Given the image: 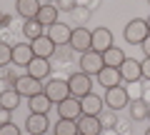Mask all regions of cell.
Wrapping results in <instances>:
<instances>
[{
    "label": "cell",
    "mask_w": 150,
    "mask_h": 135,
    "mask_svg": "<svg viewBox=\"0 0 150 135\" xmlns=\"http://www.w3.org/2000/svg\"><path fill=\"white\" fill-rule=\"evenodd\" d=\"M23 35H25L28 40H35V38H40V35H45V28L40 25L35 18H33V20H23Z\"/></svg>",
    "instance_id": "cell-25"
},
{
    "label": "cell",
    "mask_w": 150,
    "mask_h": 135,
    "mask_svg": "<svg viewBox=\"0 0 150 135\" xmlns=\"http://www.w3.org/2000/svg\"><path fill=\"white\" fill-rule=\"evenodd\" d=\"M43 93L53 100L55 105L60 103V100H65V98H70V85L65 78H48V83H45Z\"/></svg>",
    "instance_id": "cell-4"
},
{
    "label": "cell",
    "mask_w": 150,
    "mask_h": 135,
    "mask_svg": "<svg viewBox=\"0 0 150 135\" xmlns=\"http://www.w3.org/2000/svg\"><path fill=\"white\" fill-rule=\"evenodd\" d=\"M55 110H58L60 118L65 120H78L83 115V105H80V98H65V100H60L58 105H55Z\"/></svg>",
    "instance_id": "cell-7"
},
{
    "label": "cell",
    "mask_w": 150,
    "mask_h": 135,
    "mask_svg": "<svg viewBox=\"0 0 150 135\" xmlns=\"http://www.w3.org/2000/svg\"><path fill=\"white\" fill-rule=\"evenodd\" d=\"M35 58V53H33L30 43H15L13 45V65H18V68H28V63Z\"/></svg>",
    "instance_id": "cell-15"
},
{
    "label": "cell",
    "mask_w": 150,
    "mask_h": 135,
    "mask_svg": "<svg viewBox=\"0 0 150 135\" xmlns=\"http://www.w3.org/2000/svg\"><path fill=\"white\" fill-rule=\"evenodd\" d=\"M13 88H15V90L20 93L23 98H33V95H38V93H43L45 83H43V80H38V78H33V75H28V73H25V75H20V78L15 80V85H13Z\"/></svg>",
    "instance_id": "cell-5"
},
{
    "label": "cell",
    "mask_w": 150,
    "mask_h": 135,
    "mask_svg": "<svg viewBox=\"0 0 150 135\" xmlns=\"http://www.w3.org/2000/svg\"><path fill=\"white\" fill-rule=\"evenodd\" d=\"M0 18H3V13H0Z\"/></svg>",
    "instance_id": "cell-42"
},
{
    "label": "cell",
    "mask_w": 150,
    "mask_h": 135,
    "mask_svg": "<svg viewBox=\"0 0 150 135\" xmlns=\"http://www.w3.org/2000/svg\"><path fill=\"white\" fill-rule=\"evenodd\" d=\"M93 45V33L88 30V28H73V35H70V48H73V53H88V50Z\"/></svg>",
    "instance_id": "cell-6"
},
{
    "label": "cell",
    "mask_w": 150,
    "mask_h": 135,
    "mask_svg": "<svg viewBox=\"0 0 150 135\" xmlns=\"http://www.w3.org/2000/svg\"><path fill=\"white\" fill-rule=\"evenodd\" d=\"M140 48H143V53H145V58H150V35H148V38L143 40V43H140Z\"/></svg>",
    "instance_id": "cell-38"
},
{
    "label": "cell",
    "mask_w": 150,
    "mask_h": 135,
    "mask_svg": "<svg viewBox=\"0 0 150 135\" xmlns=\"http://www.w3.org/2000/svg\"><path fill=\"white\" fill-rule=\"evenodd\" d=\"M145 23H148V30H150V15H148V18H145Z\"/></svg>",
    "instance_id": "cell-39"
},
{
    "label": "cell",
    "mask_w": 150,
    "mask_h": 135,
    "mask_svg": "<svg viewBox=\"0 0 150 135\" xmlns=\"http://www.w3.org/2000/svg\"><path fill=\"white\" fill-rule=\"evenodd\" d=\"M120 75H123L125 83H135V80H143V70H140V63L133 58H125V63L118 68Z\"/></svg>",
    "instance_id": "cell-16"
},
{
    "label": "cell",
    "mask_w": 150,
    "mask_h": 135,
    "mask_svg": "<svg viewBox=\"0 0 150 135\" xmlns=\"http://www.w3.org/2000/svg\"><path fill=\"white\" fill-rule=\"evenodd\" d=\"M45 35H48L50 40H53L55 45H70V35H73V28L68 25V23H55V25H50V28H45Z\"/></svg>",
    "instance_id": "cell-8"
},
{
    "label": "cell",
    "mask_w": 150,
    "mask_h": 135,
    "mask_svg": "<svg viewBox=\"0 0 150 135\" xmlns=\"http://www.w3.org/2000/svg\"><path fill=\"white\" fill-rule=\"evenodd\" d=\"M148 35H150V30H148V23H145L143 18H133V20L125 25V30H123L125 43H130V45H140Z\"/></svg>",
    "instance_id": "cell-1"
},
{
    "label": "cell",
    "mask_w": 150,
    "mask_h": 135,
    "mask_svg": "<svg viewBox=\"0 0 150 135\" xmlns=\"http://www.w3.org/2000/svg\"><path fill=\"white\" fill-rule=\"evenodd\" d=\"M45 3H55V0H45Z\"/></svg>",
    "instance_id": "cell-41"
},
{
    "label": "cell",
    "mask_w": 150,
    "mask_h": 135,
    "mask_svg": "<svg viewBox=\"0 0 150 135\" xmlns=\"http://www.w3.org/2000/svg\"><path fill=\"white\" fill-rule=\"evenodd\" d=\"M98 118H100L103 130H112L115 125H118V115H115V110H110V108H105L100 115H98Z\"/></svg>",
    "instance_id": "cell-27"
},
{
    "label": "cell",
    "mask_w": 150,
    "mask_h": 135,
    "mask_svg": "<svg viewBox=\"0 0 150 135\" xmlns=\"http://www.w3.org/2000/svg\"><path fill=\"white\" fill-rule=\"evenodd\" d=\"M148 118H150V115H148Z\"/></svg>",
    "instance_id": "cell-44"
},
{
    "label": "cell",
    "mask_w": 150,
    "mask_h": 135,
    "mask_svg": "<svg viewBox=\"0 0 150 135\" xmlns=\"http://www.w3.org/2000/svg\"><path fill=\"white\" fill-rule=\"evenodd\" d=\"M78 135H83V133H78Z\"/></svg>",
    "instance_id": "cell-43"
},
{
    "label": "cell",
    "mask_w": 150,
    "mask_h": 135,
    "mask_svg": "<svg viewBox=\"0 0 150 135\" xmlns=\"http://www.w3.org/2000/svg\"><path fill=\"white\" fill-rule=\"evenodd\" d=\"M68 85H70V95L73 98H85V95L93 93V75L78 70L68 78Z\"/></svg>",
    "instance_id": "cell-2"
},
{
    "label": "cell",
    "mask_w": 150,
    "mask_h": 135,
    "mask_svg": "<svg viewBox=\"0 0 150 135\" xmlns=\"http://www.w3.org/2000/svg\"><path fill=\"white\" fill-rule=\"evenodd\" d=\"M8 123H13V110L0 108V125H8Z\"/></svg>",
    "instance_id": "cell-34"
},
{
    "label": "cell",
    "mask_w": 150,
    "mask_h": 135,
    "mask_svg": "<svg viewBox=\"0 0 150 135\" xmlns=\"http://www.w3.org/2000/svg\"><path fill=\"white\" fill-rule=\"evenodd\" d=\"M148 3H150V0H148Z\"/></svg>",
    "instance_id": "cell-45"
},
{
    "label": "cell",
    "mask_w": 150,
    "mask_h": 135,
    "mask_svg": "<svg viewBox=\"0 0 150 135\" xmlns=\"http://www.w3.org/2000/svg\"><path fill=\"white\" fill-rule=\"evenodd\" d=\"M55 8L63 13H73L78 8V0H55Z\"/></svg>",
    "instance_id": "cell-31"
},
{
    "label": "cell",
    "mask_w": 150,
    "mask_h": 135,
    "mask_svg": "<svg viewBox=\"0 0 150 135\" xmlns=\"http://www.w3.org/2000/svg\"><path fill=\"white\" fill-rule=\"evenodd\" d=\"M70 15H73V18H75V23H78L75 28H83V23L90 18V10H88V8H80V5H78L73 13H70Z\"/></svg>",
    "instance_id": "cell-30"
},
{
    "label": "cell",
    "mask_w": 150,
    "mask_h": 135,
    "mask_svg": "<svg viewBox=\"0 0 150 135\" xmlns=\"http://www.w3.org/2000/svg\"><path fill=\"white\" fill-rule=\"evenodd\" d=\"M125 58H128V55H125L120 48H115V45H112L110 50H105V53H103V63H105L108 68H120V65L125 63Z\"/></svg>",
    "instance_id": "cell-23"
},
{
    "label": "cell",
    "mask_w": 150,
    "mask_h": 135,
    "mask_svg": "<svg viewBox=\"0 0 150 135\" xmlns=\"http://www.w3.org/2000/svg\"><path fill=\"white\" fill-rule=\"evenodd\" d=\"M75 123H78V133H83V135H100L103 133V125H100L98 115H80Z\"/></svg>",
    "instance_id": "cell-14"
},
{
    "label": "cell",
    "mask_w": 150,
    "mask_h": 135,
    "mask_svg": "<svg viewBox=\"0 0 150 135\" xmlns=\"http://www.w3.org/2000/svg\"><path fill=\"white\" fill-rule=\"evenodd\" d=\"M140 70H143V80L150 83V58H145L143 63H140Z\"/></svg>",
    "instance_id": "cell-35"
},
{
    "label": "cell",
    "mask_w": 150,
    "mask_h": 135,
    "mask_svg": "<svg viewBox=\"0 0 150 135\" xmlns=\"http://www.w3.org/2000/svg\"><path fill=\"white\" fill-rule=\"evenodd\" d=\"M20 100H23V95L15 90V88H5V90L0 93V108L18 110V108H20Z\"/></svg>",
    "instance_id": "cell-22"
},
{
    "label": "cell",
    "mask_w": 150,
    "mask_h": 135,
    "mask_svg": "<svg viewBox=\"0 0 150 135\" xmlns=\"http://www.w3.org/2000/svg\"><path fill=\"white\" fill-rule=\"evenodd\" d=\"M10 63H13V45L0 43V68H5Z\"/></svg>",
    "instance_id": "cell-28"
},
{
    "label": "cell",
    "mask_w": 150,
    "mask_h": 135,
    "mask_svg": "<svg viewBox=\"0 0 150 135\" xmlns=\"http://www.w3.org/2000/svg\"><path fill=\"white\" fill-rule=\"evenodd\" d=\"M0 135H23V133L15 123H8V125H0Z\"/></svg>",
    "instance_id": "cell-32"
},
{
    "label": "cell",
    "mask_w": 150,
    "mask_h": 135,
    "mask_svg": "<svg viewBox=\"0 0 150 135\" xmlns=\"http://www.w3.org/2000/svg\"><path fill=\"white\" fill-rule=\"evenodd\" d=\"M50 70H53V65H50L48 58H33L30 63H28V75L38 78V80H48Z\"/></svg>",
    "instance_id": "cell-12"
},
{
    "label": "cell",
    "mask_w": 150,
    "mask_h": 135,
    "mask_svg": "<svg viewBox=\"0 0 150 135\" xmlns=\"http://www.w3.org/2000/svg\"><path fill=\"white\" fill-rule=\"evenodd\" d=\"M95 53H105V50L112 48V33L108 28H95L93 30V45H90Z\"/></svg>",
    "instance_id": "cell-13"
},
{
    "label": "cell",
    "mask_w": 150,
    "mask_h": 135,
    "mask_svg": "<svg viewBox=\"0 0 150 135\" xmlns=\"http://www.w3.org/2000/svg\"><path fill=\"white\" fill-rule=\"evenodd\" d=\"M80 105H83V115H100L105 110V100L100 95H95V93L80 98Z\"/></svg>",
    "instance_id": "cell-17"
},
{
    "label": "cell",
    "mask_w": 150,
    "mask_h": 135,
    "mask_svg": "<svg viewBox=\"0 0 150 135\" xmlns=\"http://www.w3.org/2000/svg\"><path fill=\"white\" fill-rule=\"evenodd\" d=\"M53 135H78V123H75V120L60 118L58 123L53 125Z\"/></svg>",
    "instance_id": "cell-26"
},
{
    "label": "cell",
    "mask_w": 150,
    "mask_h": 135,
    "mask_svg": "<svg viewBox=\"0 0 150 135\" xmlns=\"http://www.w3.org/2000/svg\"><path fill=\"white\" fill-rule=\"evenodd\" d=\"M53 100H50L45 93H38V95L28 98V108H30V113H40V115H48L50 108H53Z\"/></svg>",
    "instance_id": "cell-19"
},
{
    "label": "cell",
    "mask_w": 150,
    "mask_h": 135,
    "mask_svg": "<svg viewBox=\"0 0 150 135\" xmlns=\"http://www.w3.org/2000/svg\"><path fill=\"white\" fill-rule=\"evenodd\" d=\"M10 25H13V15H5V13H3V18H0V28L10 30Z\"/></svg>",
    "instance_id": "cell-36"
},
{
    "label": "cell",
    "mask_w": 150,
    "mask_h": 135,
    "mask_svg": "<svg viewBox=\"0 0 150 135\" xmlns=\"http://www.w3.org/2000/svg\"><path fill=\"white\" fill-rule=\"evenodd\" d=\"M58 18H60V10L55 8V3H45V5H40L35 20L40 23L43 28H50V25H55V23H58Z\"/></svg>",
    "instance_id": "cell-18"
},
{
    "label": "cell",
    "mask_w": 150,
    "mask_h": 135,
    "mask_svg": "<svg viewBox=\"0 0 150 135\" xmlns=\"http://www.w3.org/2000/svg\"><path fill=\"white\" fill-rule=\"evenodd\" d=\"M30 48H33V53H35V58H48L50 60L55 55V50H58V45H55L48 35H40V38L30 40Z\"/></svg>",
    "instance_id": "cell-11"
},
{
    "label": "cell",
    "mask_w": 150,
    "mask_h": 135,
    "mask_svg": "<svg viewBox=\"0 0 150 135\" xmlns=\"http://www.w3.org/2000/svg\"><path fill=\"white\" fill-rule=\"evenodd\" d=\"M105 108H110V110H123V108H128V103H130V95H128V88H123V85H115V88H108L105 90Z\"/></svg>",
    "instance_id": "cell-3"
},
{
    "label": "cell",
    "mask_w": 150,
    "mask_h": 135,
    "mask_svg": "<svg viewBox=\"0 0 150 135\" xmlns=\"http://www.w3.org/2000/svg\"><path fill=\"white\" fill-rule=\"evenodd\" d=\"M78 5L80 8H88V10H98V8H100V0H78Z\"/></svg>",
    "instance_id": "cell-33"
},
{
    "label": "cell",
    "mask_w": 150,
    "mask_h": 135,
    "mask_svg": "<svg viewBox=\"0 0 150 135\" xmlns=\"http://www.w3.org/2000/svg\"><path fill=\"white\" fill-rule=\"evenodd\" d=\"M48 128H50L48 115L28 113V118H25V130H28V135H45V133H48Z\"/></svg>",
    "instance_id": "cell-10"
},
{
    "label": "cell",
    "mask_w": 150,
    "mask_h": 135,
    "mask_svg": "<svg viewBox=\"0 0 150 135\" xmlns=\"http://www.w3.org/2000/svg\"><path fill=\"white\" fill-rule=\"evenodd\" d=\"M128 95H130V100H140V98L145 95V88L140 85V80L128 83Z\"/></svg>",
    "instance_id": "cell-29"
},
{
    "label": "cell",
    "mask_w": 150,
    "mask_h": 135,
    "mask_svg": "<svg viewBox=\"0 0 150 135\" xmlns=\"http://www.w3.org/2000/svg\"><path fill=\"white\" fill-rule=\"evenodd\" d=\"M5 78H8V83H10V85H15V80H18L20 75H18V70H15V68H10V70L5 73Z\"/></svg>",
    "instance_id": "cell-37"
},
{
    "label": "cell",
    "mask_w": 150,
    "mask_h": 135,
    "mask_svg": "<svg viewBox=\"0 0 150 135\" xmlns=\"http://www.w3.org/2000/svg\"><path fill=\"white\" fill-rule=\"evenodd\" d=\"M103 68H105V63H103V53L88 50V53L80 55V70L83 73H88V75H98Z\"/></svg>",
    "instance_id": "cell-9"
},
{
    "label": "cell",
    "mask_w": 150,
    "mask_h": 135,
    "mask_svg": "<svg viewBox=\"0 0 150 135\" xmlns=\"http://www.w3.org/2000/svg\"><path fill=\"white\" fill-rule=\"evenodd\" d=\"M40 0H15V10L23 20H33L38 18V10H40Z\"/></svg>",
    "instance_id": "cell-20"
},
{
    "label": "cell",
    "mask_w": 150,
    "mask_h": 135,
    "mask_svg": "<svg viewBox=\"0 0 150 135\" xmlns=\"http://www.w3.org/2000/svg\"><path fill=\"white\" fill-rule=\"evenodd\" d=\"M145 135H150V128H148V130H145Z\"/></svg>",
    "instance_id": "cell-40"
},
{
    "label": "cell",
    "mask_w": 150,
    "mask_h": 135,
    "mask_svg": "<svg viewBox=\"0 0 150 135\" xmlns=\"http://www.w3.org/2000/svg\"><path fill=\"white\" fill-rule=\"evenodd\" d=\"M130 118L133 120H148V115H150V105L145 103L143 98L140 100H130Z\"/></svg>",
    "instance_id": "cell-24"
},
{
    "label": "cell",
    "mask_w": 150,
    "mask_h": 135,
    "mask_svg": "<svg viewBox=\"0 0 150 135\" xmlns=\"http://www.w3.org/2000/svg\"><path fill=\"white\" fill-rule=\"evenodd\" d=\"M98 83H100V85L108 90V88L120 85V83H123V75H120V70H118V68H108V65H105V68H103V70L98 73Z\"/></svg>",
    "instance_id": "cell-21"
}]
</instances>
